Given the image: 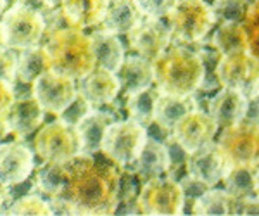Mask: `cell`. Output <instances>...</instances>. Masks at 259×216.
<instances>
[{
	"instance_id": "603a6c76",
	"label": "cell",
	"mask_w": 259,
	"mask_h": 216,
	"mask_svg": "<svg viewBox=\"0 0 259 216\" xmlns=\"http://www.w3.org/2000/svg\"><path fill=\"white\" fill-rule=\"evenodd\" d=\"M190 202L185 207V214H200V216H228L237 214L239 199L233 197L227 189H207L197 199H187Z\"/></svg>"
},
{
	"instance_id": "f546056e",
	"label": "cell",
	"mask_w": 259,
	"mask_h": 216,
	"mask_svg": "<svg viewBox=\"0 0 259 216\" xmlns=\"http://www.w3.org/2000/svg\"><path fill=\"white\" fill-rule=\"evenodd\" d=\"M69 184V166L44 163L35 175V187L47 197L66 196Z\"/></svg>"
},
{
	"instance_id": "277c9868",
	"label": "cell",
	"mask_w": 259,
	"mask_h": 216,
	"mask_svg": "<svg viewBox=\"0 0 259 216\" xmlns=\"http://www.w3.org/2000/svg\"><path fill=\"white\" fill-rule=\"evenodd\" d=\"M47 31L45 14L26 2L18 4L2 12L0 21V41L2 49L24 51L33 45H38Z\"/></svg>"
},
{
	"instance_id": "7a4b0ae2",
	"label": "cell",
	"mask_w": 259,
	"mask_h": 216,
	"mask_svg": "<svg viewBox=\"0 0 259 216\" xmlns=\"http://www.w3.org/2000/svg\"><path fill=\"white\" fill-rule=\"evenodd\" d=\"M152 62L156 87L162 94L195 95L206 83V61L187 47H169Z\"/></svg>"
},
{
	"instance_id": "30bf717a",
	"label": "cell",
	"mask_w": 259,
	"mask_h": 216,
	"mask_svg": "<svg viewBox=\"0 0 259 216\" xmlns=\"http://www.w3.org/2000/svg\"><path fill=\"white\" fill-rule=\"evenodd\" d=\"M259 74V59L250 52L221 56L214 68V76L220 87L242 90L245 95L254 92Z\"/></svg>"
},
{
	"instance_id": "8fae6325",
	"label": "cell",
	"mask_w": 259,
	"mask_h": 216,
	"mask_svg": "<svg viewBox=\"0 0 259 216\" xmlns=\"http://www.w3.org/2000/svg\"><path fill=\"white\" fill-rule=\"evenodd\" d=\"M218 144L225 149L232 164L259 166V126L240 121L223 128Z\"/></svg>"
},
{
	"instance_id": "d6986e66",
	"label": "cell",
	"mask_w": 259,
	"mask_h": 216,
	"mask_svg": "<svg viewBox=\"0 0 259 216\" xmlns=\"http://www.w3.org/2000/svg\"><path fill=\"white\" fill-rule=\"evenodd\" d=\"M144 18L145 14L139 0H109L100 30L114 35H128Z\"/></svg>"
},
{
	"instance_id": "5bb4252c",
	"label": "cell",
	"mask_w": 259,
	"mask_h": 216,
	"mask_svg": "<svg viewBox=\"0 0 259 216\" xmlns=\"http://www.w3.org/2000/svg\"><path fill=\"white\" fill-rule=\"evenodd\" d=\"M218 128L220 124L212 119L209 113H204L202 109H194L175 124L171 135L190 154L212 142L218 134Z\"/></svg>"
},
{
	"instance_id": "3957f363",
	"label": "cell",
	"mask_w": 259,
	"mask_h": 216,
	"mask_svg": "<svg viewBox=\"0 0 259 216\" xmlns=\"http://www.w3.org/2000/svg\"><path fill=\"white\" fill-rule=\"evenodd\" d=\"M45 47L52 57L54 69L81 80L97 66L92 36L83 28L68 26L45 33Z\"/></svg>"
},
{
	"instance_id": "74e56055",
	"label": "cell",
	"mask_w": 259,
	"mask_h": 216,
	"mask_svg": "<svg viewBox=\"0 0 259 216\" xmlns=\"http://www.w3.org/2000/svg\"><path fill=\"white\" fill-rule=\"evenodd\" d=\"M180 184H182V187H183V192H185L187 199H197V197L202 196L207 189H211L206 182L199 180L197 177L190 175V173H187V175L180 180Z\"/></svg>"
},
{
	"instance_id": "cb8c5ba5",
	"label": "cell",
	"mask_w": 259,
	"mask_h": 216,
	"mask_svg": "<svg viewBox=\"0 0 259 216\" xmlns=\"http://www.w3.org/2000/svg\"><path fill=\"white\" fill-rule=\"evenodd\" d=\"M52 57L45 45H33L24 51H19L18 80L23 85H33L40 76L52 71Z\"/></svg>"
},
{
	"instance_id": "9a60e30c",
	"label": "cell",
	"mask_w": 259,
	"mask_h": 216,
	"mask_svg": "<svg viewBox=\"0 0 259 216\" xmlns=\"http://www.w3.org/2000/svg\"><path fill=\"white\" fill-rule=\"evenodd\" d=\"M45 113L47 111L44 109V106L33 94L26 95V97H16L7 116L0 119V123H2L0 137L6 139V135L14 134L21 139V137L33 134L44 123Z\"/></svg>"
},
{
	"instance_id": "8992f818",
	"label": "cell",
	"mask_w": 259,
	"mask_h": 216,
	"mask_svg": "<svg viewBox=\"0 0 259 216\" xmlns=\"http://www.w3.org/2000/svg\"><path fill=\"white\" fill-rule=\"evenodd\" d=\"M149 139V128L135 119H116L107 128L100 152L118 166L135 164Z\"/></svg>"
},
{
	"instance_id": "ffe728a7",
	"label": "cell",
	"mask_w": 259,
	"mask_h": 216,
	"mask_svg": "<svg viewBox=\"0 0 259 216\" xmlns=\"http://www.w3.org/2000/svg\"><path fill=\"white\" fill-rule=\"evenodd\" d=\"M173 168L169 149L162 140H157L156 137H150L145 142L144 149L135 161V173H139L140 178L145 182L150 178L168 175Z\"/></svg>"
},
{
	"instance_id": "d6a6232c",
	"label": "cell",
	"mask_w": 259,
	"mask_h": 216,
	"mask_svg": "<svg viewBox=\"0 0 259 216\" xmlns=\"http://www.w3.org/2000/svg\"><path fill=\"white\" fill-rule=\"evenodd\" d=\"M249 6V0H216L212 4L216 23H244Z\"/></svg>"
},
{
	"instance_id": "ee69618b",
	"label": "cell",
	"mask_w": 259,
	"mask_h": 216,
	"mask_svg": "<svg viewBox=\"0 0 259 216\" xmlns=\"http://www.w3.org/2000/svg\"><path fill=\"white\" fill-rule=\"evenodd\" d=\"M256 197L259 199V168H257V175H256Z\"/></svg>"
},
{
	"instance_id": "4fadbf2b",
	"label": "cell",
	"mask_w": 259,
	"mask_h": 216,
	"mask_svg": "<svg viewBox=\"0 0 259 216\" xmlns=\"http://www.w3.org/2000/svg\"><path fill=\"white\" fill-rule=\"evenodd\" d=\"M187 173L206 182L209 187L218 185L232 168V161L218 142H209L190 152L187 159Z\"/></svg>"
},
{
	"instance_id": "b9f144b4",
	"label": "cell",
	"mask_w": 259,
	"mask_h": 216,
	"mask_svg": "<svg viewBox=\"0 0 259 216\" xmlns=\"http://www.w3.org/2000/svg\"><path fill=\"white\" fill-rule=\"evenodd\" d=\"M2 2V12H6L7 9H11V7L18 6V4H23V2H28V0H0Z\"/></svg>"
},
{
	"instance_id": "f35d334b",
	"label": "cell",
	"mask_w": 259,
	"mask_h": 216,
	"mask_svg": "<svg viewBox=\"0 0 259 216\" xmlns=\"http://www.w3.org/2000/svg\"><path fill=\"white\" fill-rule=\"evenodd\" d=\"M49 204L52 207L54 214H81L78 206L73 202V199H69L68 196L49 197Z\"/></svg>"
},
{
	"instance_id": "7c38bea8",
	"label": "cell",
	"mask_w": 259,
	"mask_h": 216,
	"mask_svg": "<svg viewBox=\"0 0 259 216\" xmlns=\"http://www.w3.org/2000/svg\"><path fill=\"white\" fill-rule=\"evenodd\" d=\"M126 36L130 49L149 61H156L162 52L168 51L173 38L168 24L162 23L161 18L150 16H145Z\"/></svg>"
},
{
	"instance_id": "6da1fadb",
	"label": "cell",
	"mask_w": 259,
	"mask_h": 216,
	"mask_svg": "<svg viewBox=\"0 0 259 216\" xmlns=\"http://www.w3.org/2000/svg\"><path fill=\"white\" fill-rule=\"evenodd\" d=\"M69 166L66 196L73 199L81 214H116L121 194L118 168L99 164L90 156H78Z\"/></svg>"
},
{
	"instance_id": "e575fe53",
	"label": "cell",
	"mask_w": 259,
	"mask_h": 216,
	"mask_svg": "<svg viewBox=\"0 0 259 216\" xmlns=\"http://www.w3.org/2000/svg\"><path fill=\"white\" fill-rule=\"evenodd\" d=\"M94 109H95L94 104H92L89 99L80 92L76 95V99L71 102V106L59 116V118L62 119V121L71 124V126H78V124H80Z\"/></svg>"
},
{
	"instance_id": "44dd1931",
	"label": "cell",
	"mask_w": 259,
	"mask_h": 216,
	"mask_svg": "<svg viewBox=\"0 0 259 216\" xmlns=\"http://www.w3.org/2000/svg\"><path fill=\"white\" fill-rule=\"evenodd\" d=\"M118 76L126 97L142 92V90L149 89L156 83L154 62L142 56H128L124 57L123 64L118 69Z\"/></svg>"
},
{
	"instance_id": "d4e9b609",
	"label": "cell",
	"mask_w": 259,
	"mask_h": 216,
	"mask_svg": "<svg viewBox=\"0 0 259 216\" xmlns=\"http://www.w3.org/2000/svg\"><path fill=\"white\" fill-rule=\"evenodd\" d=\"M194 109H199V102L194 95L161 94L156 104V123H159L166 130H173L175 124Z\"/></svg>"
},
{
	"instance_id": "2e32d148",
	"label": "cell",
	"mask_w": 259,
	"mask_h": 216,
	"mask_svg": "<svg viewBox=\"0 0 259 216\" xmlns=\"http://www.w3.org/2000/svg\"><path fill=\"white\" fill-rule=\"evenodd\" d=\"M35 154L21 140L4 142L0 145V184L19 185L26 182L33 173Z\"/></svg>"
},
{
	"instance_id": "7402d4cb",
	"label": "cell",
	"mask_w": 259,
	"mask_h": 216,
	"mask_svg": "<svg viewBox=\"0 0 259 216\" xmlns=\"http://www.w3.org/2000/svg\"><path fill=\"white\" fill-rule=\"evenodd\" d=\"M116 119H118L116 118V113L97 109V107H95V109L78 124L76 130H78V134H80L83 156H92L100 151L104 135H106L107 128H109Z\"/></svg>"
},
{
	"instance_id": "bcb514c9",
	"label": "cell",
	"mask_w": 259,
	"mask_h": 216,
	"mask_svg": "<svg viewBox=\"0 0 259 216\" xmlns=\"http://www.w3.org/2000/svg\"><path fill=\"white\" fill-rule=\"evenodd\" d=\"M202 2H207V4H209V6H212V4H214L216 0H202Z\"/></svg>"
},
{
	"instance_id": "4316f807",
	"label": "cell",
	"mask_w": 259,
	"mask_h": 216,
	"mask_svg": "<svg viewBox=\"0 0 259 216\" xmlns=\"http://www.w3.org/2000/svg\"><path fill=\"white\" fill-rule=\"evenodd\" d=\"M90 36H92V41H94L97 66L118 73L124 57H126L124 56L123 41L119 40V35H114V33L104 31V30H97V31L90 33Z\"/></svg>"
},
{
	"instance_id": "7bdbcfd3",
	"label": "cell",
	"mask_w": 259,
	"mask_h": 216,
	"mask_svg": "<svg viewBox=\"0 0 259 216\" xmlns=\"http://www.w3.org/2000/svg\"><path fill=\"white\" fill-rule=\"evenodd\" d=\"M41 2L45 4V6L49 7V9H56V7H59L64 0H41Z\"/></svg>"
},
{
	"instance_id": "f6af8a7d",
	"label": "cell",
	"mask_w": 259,
	"mask_h": 216,
	"mask_svg": "<svg viewBox=\"0 0 259 216\" xmlns=\"http://www.w3.org/2000/svg\"><path fill=\"white\" fill-rule=\"evenodd\" d=\"M254 90H259V74H257V80H256V85H254Z\"/></svg>"
},
{
	"instance_id": "52a82bcc",
	"label": "cell",
	"mask_w": 259,
	"mask_h": 216,
	"mask_svg": "<svg viewBox=\"0 0 259 216\" xmlns=\"http://www.w3.org/2000/svg\"><path fill=\"white\" fill-rule=\"evenodd\" d=\"M216 24L212 6L202 0H178L168 14V26L175 40L195 44L206 38Z\"/></svg>"
},
{
	"instance_id": "4dcf8cb0",
	"label": "cell",
	"mask_w": 259,
	"mask_h": 216,
	"mask_svg": "<svg viewBox=\"0 0 259 216\" xmlns=\"http://www.w3.org/2000/svg\"><path fill=\"white\" fill-rule=\"evenodd\" d=\"M259 166L232 164L227 177L223 178L225 189L237 199L256 196V175Z\"/></svg>"
},
{
	"instance_id": "836d02e7",
	"label": "cell",
	"mask_w": 259,
	"mask_h": 216,
	"mask_svg": "<svg viewBox=\"0 0 259 216\" xmlns=\"http://www.w3.org/2000/svg\"><path fill=\"white\" fill-rule=\"evenodd\" d=\"M244 28L249 40V52L259 59V0H252L244 19Z\"/></svg>"
},
{
	"instance_id": "5b68a950",
	"label": "cell",
	"mask_w": 259,
	"mask_h": 216,
	"mask_svg": "<svg viewBox=\"0 0 259 216\" xmlns=\"http://www.w3.org/2000/svg\"><path fill=\"white\" fill-rule=\"evenodd\" d=\"M36 157L41 163L68 164L81 156V140L76 126H71L59 118L41 126L33 140Z\"/></svg>"
},
{
	"instance_id": "9c48e42d",
	"label": "cell",
	"mask_w": 259,
	"mask_h": 216,
	"mask_svg": "<svg viewBox=\"0 0 259 216\" xmlns=\"http://www.w3.org/2000/svg\"><path fill=\"white\" fill-rule=\"evenodd\" d=\"M31 94L38 99L47 113L61 116L76 99L80 90L74 78L52 69L33 83Z\"/></svg>"
},
{
	"instance_id": "83f0119b",
	"label": "cell",
	"mask_w": 259,
	"mask_h": 216,
	"mask_svg": "<svg viewBox=\"0 0 259 216\" xmlns=\"http://www.w3.org/2000/svg\"><path fill=\"white\" fill-rule=\"evenodd\" d=\"M211 45L221 56L249 52V40L244 23H221L212 35Z\"/></svg>"
},
{
	"instance_id": "1f68e13d",
	"label": "cell",
	"mask_w": 259,
	"mask_h": 216,
	"mask_svg": "<svg viewBox=\"0 0 259 216\" xmlns=\"http://www.w3.org/2000/svg\"><path fill=\"white\" fill-rule=\"evenodd\" d=\"M11 216H50L52 207H50L49 201L41 199L36 194H26L16 199L12 204L7 207V213Z\"/></svg>"
},
{
	"instance_id": "ac0fdd59",
	"label": "cell",
	"mask_w": 259,
	"mask_h": 216,
	"mask_svg": "<svg viewBox=\"0 0 259 216\" xmlns=\"http://www.w3.org/2000/svg\"><path fill=\"white\" fill-rule=\"evenodd\" d=\"M247 104L249 97L242 90L221 87L220 92H216L207 104V113L220 124V128H227L244 121Z\"/></svg>"
},
{
	"instance_id": "f1b7e54d",
	"label": "cell",
	"mask_w": 259,
	"mask_h": 216,
	"mask_svg": "<svg viewBox=\"0 0 259 216\" xmlns=\"http://www.w3.org/2000/svg\"><path fill=\"white\" fill-rule=\"evenodd\" d=\"M161 90L157 87H149V89L137 92L133 95L126 97V111H128V118L135 119L137 123L144 124V126H150L156 121V104L161 97Z\"/></svg>"
},
{
	"instance_id": "ba28073f",
	"label": "cell",
	"mask_w": 259,
	"mask_h": 216,
	"mask_svg": "<svg viewBox=\"0 0 259 216\" xmlns=\"http://www.w3.org/2000/svg\"><path fill=\"white\" fill-rule=\"evenodd\" d=\"M187 196L183 187L175 178H150L144 182L139 194L142 214L180 216L185 214Z\"/></svg>"
},
{
	"instance_id": "60d3db41",
	"label": "cell",
	"mask_w": 259,
	"mask_h": 216,
	"mask_svg": "<svg viewBox=\"0 0 259 216\" xmlns=\"http://www.w3.org/2000/svg\"><path fill=\"white\" fill-rule=\"evenodd\" d=\"M247 97H249V104H247V113H245L244 121L259 126V90H254Z\"/></svg>"
},
{
	"instance_id": "e0dca14e",
	"label": "cell",
	"mask_w": 259,
	"mask_h": 216,
	"mask_svg": "<svg viewBox=\"0 0 259 216\" xmlns=\"http://www.w3.org/2000/svg\"><path fill=\"white\" fill-rule=\"evenodd\" d=\"M78 90L85 95L89 101L97 106H109L118 99L119 92L123 90L118 73L111 71L107 68L95 66L92 71L78 80Z\"/></svg>"
},
{
	"instance_id": "8d00e7d4",
	"label": "cell",
	"mask_w": 259,
	"mask_h": 216,
	"mask_svg": "<svg viewBox=\"0 0 259 216\" xmlns=\"http://www.w3.org/2000/svg\"><path fill=\"white\" fill-rule=\"evenodd\" d=\"M139 4L145 16H150V18H168V14L173 11V7L178 4V0H139Z\"/></svg>"
},
{
	"instance_id": "ab89813d",
	"label": "cell",
	"mask_w": 259,
	"mask_h": 216,
	"mask_svg": "<svg viewBox=\"0 0 259 216\" xmlns=\"http://www.w3.org/2000/svg\"><path fill=\"white\" fill-rule=\"evenodd\" d=\"M14 101H16V95L12 85L2 80V83H0V119L6 118Z\"/></svg>"
},
{
	"instance_id": "484cf974",
	"label": "cell",
	"mask_w": 259,
	"mask_h": 216,
	"mask_svg": "<svg viewBox=\"0 0 259 216\" xmlns=\"http://www.w3.org/2000/svg\"><path fill=\"white\" fill-rule=\"evenodd\" d=\"M109 0H64L61 9L71 19L76 28H94L99 26L104 19Z\"/></svg>"
},
{
	"instance_id": "d590c367",
	"label": "cell",
	"mask_w": 259,
	"mask_h": 216,
	"mask_svg": "<svg viewBox=\"0 0 259 216\" xmlns=\"http://www.w3.org/2000/svg\"><path fill=\"white\" fill-rule=\"evenodd\" d=\"M18 68H19V54H16V49H2L0 52V73L2 80L14 85L18 80Z\"/></svg>"
}]
</instances>
